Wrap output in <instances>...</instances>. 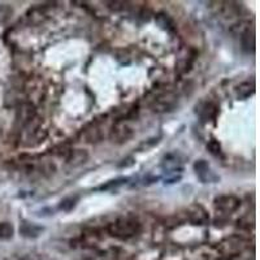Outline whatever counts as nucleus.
I'll use <instances>...</instances> for the list:
<instances>
[{
	"label": "nucleus",
	"instance_id": "obj_1",
	"mask_svg": "<svg viewBox=\"0 0 260 260\" xmlns=\"http://www.w3.org/2000/svg\"><path fill=\"white\" fill-rule=\"evenodd\" d=\"M141 230V224L133 219H118L108 225V233L118 239H127L137 235Z\"/></svg>",
	"mask_w": 260,
	"mask_h": 260
},
{
	"label": "nucleus",
	"instance_id": "obj_2",
	"mask_svg": "<svg viewBox=\"0 0 260 260\" xmlns=\"http://www.w3.org/2000/svg\"><path fill=\"white\" fill-rule=\"evenodd\" d=\"M248 242L241 237H229L217 245L216 252L223 260H229L230 257L237 256L242 251H245Z\"/></svg>",
	"mask_w": 260,
	"mask_h": 260
},
{
	"label": "nucleus",
	"instance_id": "obj_3",
	"mask_svg": "<svg viewBox=\"0 0 260 260\" xmlns=\"http://www.w3.org/2000/svg\"><path fill=\"white\" fill-rule=\"evenodd\" d=\"M215 207L217 210L223 211L225 214H232L234 211H237L241 206V199L238 197L232 194H226V195H220L215 199Z\"/></svg>",
	"mask_w": 260,
	"mask_h": 260
},
{
	"label": "nucleus",
	"instance_id": "obj_4",
	"mask_svg": "<svg viewBox=\"0 0 260 260\" xmlns=\"http://www.w3.org/2000/svg\"><path fill=\"white\" fill-rule=\"evenodd\" d=\"M186 217L194 225H206L210 221L207 211L201 205H192L186 210Z\"/></svg>",
	"mask_w": 260,
	"mask_h": 260
},
{
	"label": "nucleus",
	"instance_id": "obj_5",
	"mask_svg": "<svg viewBox=\"0 0 260 260\" xmlns=\"http://www.w3.org/2000/svg\"><path fill=\"white\" fill-rule=\"evenodd\" d=\"M132 136H133V129L127 125V122L125 120L118 121L117 124L112 127L111 130V138L113 140V142H126L127 140L132 138Z\"/></svg>",
	"mask_w": 260,
	"mask_h": 260
},
{
	"label": "nucleus",
	"instance_id": "obj_6",
	"mask_svg": "<svg viewBox=\"0 0 260 260\" xmlns=\"http://www.w3.org/2000/svg\"><path fill=\"white\" fill-rule=\"evenodd\" d=\"M87 159H89V154L85 150H72L67 156V165L72 168L80 167V165L86 163Z\"/></svg>",
	"mask_w": 260,
	"mask_h": 260
},
{
	"label": "nucleus",
	"instance_id": "obj_7",
	"mask_svg": "<svg viewBox=\"0 0 260 260\" xmlns=\"http://www.w3.org/2000/svg\"><path fill=\"white\" fill-rule=\"evenodd\" d=\"M194 169H195V173H197V176L199 177V180L202 181V182H211L212 180H216V177L212 174V172H211V168L210 165L206 163L205 160H199L197 161L194 164Z\"/></svg>",
	"mask_w": 260,
	"mask_h": 260
},
{
	"label": "nucleus",
	"instance_id": "obj_8",
	"mask_svg": "<svg viewBox=\"0 0 260 260\" xmlns=\"http://www.w3.org/2000/svg\"><path fill=\"white\" fill-rule=\"evenodd\" d=\"M42 232H43V228L30 223H24L20 228V233L25 237H38Z\"/></svg>",
	"mask_w": 260,
	"mask_h": 260
},
{
	"label": "nucleus",
	"instance_id": "obj_9",
	"mask_svg": "<svg viewBox=\"0 0 260 260\" xmlns=\"http://www.w3.org/2000/svg\"><path fill=\"white\" fill-rule=\"evenodd\" d=\"M254 93H255V85L250 84V82H243V84H241L238 86V90H237L238 99H247V98H250Z\"/></svg>",
	"mask_w": 260,
	"mask_h": 260
},
{
	"label": "nucleus",
	"instance_id": "obj_10",
	"mask_svg": "<svg viewBox=\"0 0 260 260\" xmlns=\"http://www.w3.org/2000/svg\"><path fill=\"white\" fill-rule=\"evenodd\" d=\"M241 43L242 47H243V50L246 52H250V51H254L255 50V34L254 33H245L243 35H241Z\"/></svg>",
	"mask_w": 260,
	"mask_h": 260
},
{
	"label": "nucleus",
	"instance_id": "obj_11",
	"mask_svg": "<svg viewBox=\"0 0 260 260\" xmlns=\"http://www.w3.org/2000/svg\"><path fill=\"white\" fill-rule=\"evenodd\" d=\"M85 138H86L87 142H99L100 140L103 138V133L102 129L98 126H91L85 132Z\"/></svg>",
	"mask_w": 260,
	"mask_h": 260
},
{
	"label": "nucleus",
	"instance_id": "obj_12",
	"mask_svg": "<svg viewBox=\"0 0 260 260\" xmlns=\"http://www.w3.org/2000/svg\"><path fill=\"white\" fill-rule=\"evenodd\" d=\"M156 20H158V22L160 24V26H163V28L168 29V30H173L174 29V22L172 21V19H170L168 15H165V13L158 15Z\"/></svg>",
	"mask_w": 260,
	"mask_h": 260
},
{
	"label": "nucleus",
	"instance_id": "obj_13",
	"mask_svg": "<svg viewBox=\"0 0 260 260\" xmlns=\"http://www.w3.org/2000/svg\"><path fill=\"white\" fill-rule=\"evenodd\" d=\"M13 235V226L8 223L0 224V238L10 239Z\"/></svg>",
	"mask_w": 260,
	"mask_h": 260
},
{
	"label": "nucleus",
	"instance_id": "obj_14",
	"mask_svg": "<svg viewBox=\"0 0 260 260\" xmlns=\"http://www.w3.org/2000/svg\"><path fill=\"white\" fill-rule=\"evenodd\" d=\"M76 203H77V197H68V198L62 199L61 203H60V210L62 211H71L75 208Z\"/></svg>",
	"mask_w": 260,
	"mask_h": 260
},
{
	"label": "nucleus",
	"instance_id": "obj_15",
	"mask_svg": "<svg viewBox=\"0 0 260 260\" xmlns=\"http://www.w3.org/2000/svg\"><path fill=\"white\" fill-rule=\"evenodd\" d=\"M12 13L13 11L11 7L6 6V4L0 6V24H4L6 21H8L11 16H12Z\"/></svg>",
	"mask_w": 260,
	"mask_h": 260
},
{
	"label": "nucleus",
	"instance_id": "obj_16",
	"mask_svg": "<svg viewBox=\"0 0 260 260\" xmlns=\"http://www.w3.org/2000/svg\"><path fill=\"white\" fill-rule=\"evenodd\" d=\"M207 150L215 156H219L221 154V145L219 143V141L216 140H211L210 142L207 143Z\"/></svg>",
	"mask_w": 260,
	"mask_h": 260
},
{
	"label": "nucleus",
	"instance_id": "obj_17",
	"mask_svg": "<svg viewBox=\"0 0 260 260\" xmlns=\"http://www.w3.org/2000/svg\"><path fill=\"white\" fill-rule=\"evenodd\" d=\"M107 7H108L109 10L115 11V12H120V11H124L126 8V2H107Z\"/></svg>",
	"mask_w": 260,
	"mask_h": 260
},
{
	"label": "nucleus",
	"instance_id": "obj_18",
	"mask_svg": "<svg viewBox=\"0 0 260 260\" xmlns=\"http://www.w3.org/2000/svg\"><path fill=\"white\" fill-rule=\"evenodd\" d=\"M127 178H117V180H113V181H109L108 183H105V185H103L100 189L102 190H109V189H113V187H117V186H121L124 185V183H126Z\"/></svg>",
	"mask_w": 260,
	"mask_h": 260
},
{
	"label": "nucleus",
	"instance_id": "obj_19",
	"mask_svg": "<svg viewBox=\"0 0 260 260\" xmlns=\"http://www.w3.org/2000/svg\"><path fill=\"white\" fill-rule=\"evenodd\" d=\"M134 164V159L133 158H126L122 160V163L121 164H118V167L120 168H127V167H132V165Z\"/></svg>",
	"mask_w": 260,
	"mask_h": 260
}]
</instances>
